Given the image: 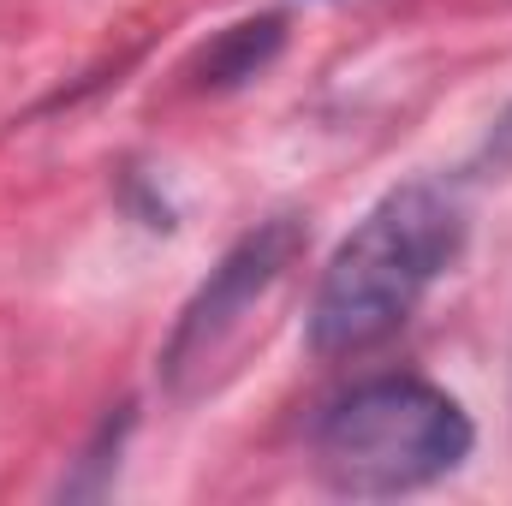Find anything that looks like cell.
I'll list each match as a JSON object with an SVG mask.
<instances>
[{"label": "cell", "instance_id": "6da1fadb", "mask_svg": "<svg viewBox=\"0 0 512 506\" xmlns=\"http://www.w3.org/2000/svg\"><path fill=\"white\" fill-rule=\"evenodd\" d=\"M465 203L453 185L411 179L393 185L382 203L340 239L328 256L316 298H310V352L316 358H358L393 340L429 286L465 251Z\"/></svg>", "mask_w": 512, "mask_h": 506}, {"label": "cell", "instance_id": "7a4b0ae2", "mask_svg": "<svg viewBox=\"0 0 512 506\" xmlns=\"http://www.w3.org/2000/svg\"><path fill=\"white\" fill-rule=\"evenodd\" d=\"M471 447H477V429H471L465 405L423 376L358 381L310 429L316 477L352 501L429 489V483L453 477L471 459Z\"/></svg>", "mask_w": 512, "mask_h": 506}, {"label": "cell", "instance_id": "3957f363", "mask_svg": "<svg viewBox=\"0 0 512 506\" xmlns=\"http://www.w3.org/2000/svg\"><path fill=\"white\" fill-rule=\"evenodd\" d=\"M304 245H310V233L292 215L256 221L251 233H239L227 245V256L209 268V280L185 298V310H179V322L161 346V381L179 399H197L209 387V370L239 346L251 310L298 268Z\"/></svg>", "mask_w": 512, "mask_h": 506}, {"label": "cell", "instance_id": "277c9868", "mask_svg": "<svg viewBox=\"0 0 512 506\" xmlns=\"http://www.w3.org/2000/svg\"><path fill=\"white\" fill-rule=\"evenodd\" d=\"M280 48H286V18H280V12H256V18L227 24V30L191 60V78H197V90H239V84H251L256 72L274 66Z\"/></svg>", "mask_w": 512, "mask_h": 506}, {"label": "cell", "instance_id": "5b68a950", "mask_svg": "<svg viewBox=\"0 0 512 506\" xmlns=\"http://www.w3.org/2000/svg\"><path fill=\"white\" fill-rule=\"evenodd\" d=\"M131 423H137V411H131V405H120V411H108V417H102V429L90 435L84 459H78V465H72V477L60 483V495H66V501H96V495H108V489H114L120 447H126Z\"/></svg>", "mask_w": 512, "mask_h": 506}, {"label": "cell", "instance_id": "8992f818", "mask_svg": "<svg viewBox=\"0 0 512 506\" xmlns=\"http://www.w3.org/2000/svg\"><path fill=\"white\" fill-rule=\"evenodd\" d=\"M483 161H489V167H512V108L495 120L489 143H483Z\"/></svg>", "mask_w": 512, "mask_h": 506}]
</instances>
